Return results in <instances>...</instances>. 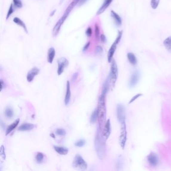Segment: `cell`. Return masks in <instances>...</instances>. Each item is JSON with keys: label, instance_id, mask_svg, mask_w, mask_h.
<instances>
[{"label": "cell", "instance_id": "6da1fadb", "mask_svg": "<svg viewBox=\"0 0 171 171\" xmlns=\"http://www.w3.org/2000/svg\"><path fill=\"white\" fill-rule=\"evenodd\" d=\"M102 130L98 128L97 130V134L96 135L94 145L97 156L100 160H103L104 158L107 153V149L105 145L106 140L102 135Z\"/></svg>", "mask_w": 171, "mask_h": 171}, {"label": "cell", "instance_id": "7a4b0ae2", "mask_svg": "<svg viewBox=\"0 0 171 171\" xmlns=\"http://www.w3.org/2000/svg\"><path fill=\"white\" fill-rule=\"evenodd\" d=\"M105 95L106 94L101 93L99 97L97 104V115H98V128L102 129V126L105 124L107 116V107L105 104Z\"/></svg>", "mask_w": 171, "mask_h": 171}, {"label": "cell", "instance_id": "3957f363", "mask_svg": "<svg viewBox=\"0 0 171 171\" xmlns=\"http://www.w3.org/2000/svg\"><path fill=\"white\" fill-rule=\"evenodd\" d=\"M111 68L110 71V75L108 76V79L112 87H115V84L116 82L118 77V68L116 64V62L114 60H113L111 62Z\"/></svg>", "mask_w": 171, "mask_h": 171}, {"label": "cell", "instance_id": "277c9868", "mask_svg": "<svg viewBox=\"0 0 171 171\" xmlns=\"http://www.w3.org/2000/svg\"><path fill=\"white\" fill-rule=\"evenodd\" d=\"M72 166L76 170H85L87 168V164L81 155H76L72 162Z\"/></svg>", "mask_w": 171, "mask_h": 171}, {"label": "cell", "instance_id": "5b68a950", "mask_svg": "<svg viewBox=\"0 0 171 171\" xmlns=\"http://www.w3.org/2000/svg\"><path fill=\"white\" fill-rule=\"evenodd\" d=\"M121 123V134L119 137V143L121 148L124 149L126 146L127 140V131L126 127V120L123 121Z\"/></svg>", "mask_w": 171, "mask_h": 171}, {"label": "cell", "instance_id": "8992f818", "mask_svg": "<svg viewBox=\"0 0 171 171\" xmlns=\"http://www.w3.org/2000/svg\"><path fill=\"white\" fill-rule=\"evenodd\" d=\"M69 13H70L65 11L64 14L63 15V16L61 18V19H59L58 22H57V23L56 24V25H55V26L54 27L53 30V35L54 37L58 34V33H59V32L60 30V28H61L62 24H63V23L66 20L67 17V16H68Z\"/></svg>", "mask_w": 171, "mask_h": 171}, {"label": "cell", "instance_id": "52a82bcc", "mask_svg": "<svg viewBox=\"0 0 171 171\" xmlns=\"http://www.w3.org/2000/svg\"><path fill=\"white\" fill-rule=\"evenodd\" d=\"M69 64V62L68 60L64 57H61L58 60V70L57 73L58 76L61 75L64 70L65 68L67 67Z\"/></svg>", "mask_w": 171, "mask_h": 171}, {"label": "cell", "instance_id": "ba28073f", "mask_svg": "<svg viewBox=\"0 0 171 171\" xmlns=\"http://www.w3.org/2000/svg\"><path fill=\"white\" fill-rule=\"evenodd\" d=\"M140 74L138 71H135L133 72L130 77V81H129V87L133 88L136 86V85L138 83L140 79Z\"/></svg>", "mask_w": 171, "mask_h": 171}, {"label": "cell", "instance_id": "9c48e42d", "mask_svg": "<svg viewBox=\"0 0 171 171\" xmlns=\"http://www.w3.org/2000/svg\"><path fill=\"white\" fill-rule=\"evenodd\" d=\"M102 133L103 137L107 141L110 137L111 133V124L110 119H108L105 123L104 129L102 130Z\"/></svg>", "mask_w": 171, "mask_h": 171}, {"label": "cell", "instance_id": "30bf717a", "mask_svg": "<svg viewBox=\"0 0 171 171\" xmlns=\"http://www.w3.org/2000/svg\"><path fill=\"white\" fill-rule=\"evenodd\" d=\"M117 117L120 123H121L123 121L126 120L125 115H124V107L122 104H118L116 108Z\"/></svg>", "mask_w": 171, "mask_h": 171}, {"label": "cell", "instance_id": "8fae6325", "mask_svg": "<svg viewBox=\"0 0 171 171\" xmlns=\"http://www.w3.org/2000/svg\"><path fill=\"white\" fill-rule=\"evenodd\" d=\"M148 161L149 163L153 167L157 166L158 165L159 162L158 157L157 154L154 152H151L149 155H148L147 157Z\"/></svg>", "mask_w": 171, "mask_h": 171}, {"label": "cell", "instance_id": "7c38bea8", "mask_svg": "<svg viewBox=\"0 0 171 171\" xmlns=\"http://www.w3.org/2000/svg\"><path fill=\"white\" fill-rule=\"evenodd\" d=\"M39 72V69L38 68L34 67L31 69L27 73V80L29 82L32 81L34 80V77L38 75Z\"/></svg>", "mask_w": 171, "mask_h": 171}, {"label": "cell", "instance_id": "4fadbf2b", "mask_svg": "<svg viewBox=\"0 0 171 171\" xmlns=\"http://www.w3.org/2000/svg\"><path fill=\"white\" fill-rule=\"evenodd\" d=\"M116 45H117V44L115 43H113L111 47L110 48V50L108 51L107 59H108V61L109 63H111V62L113 60V55H114L115 50H116Z\"/></svg>", "mask_w": 171, "mask_h": 171}, {"label": "cell", "instance_id": "5bb4252c", "mask_svg": "<svg viewBox=\"0 0 171 171\" xmlns=\"http://www.w3.org/2000/svg\"><path fill=\"white\" fill-rule=\"evenodd\" d=\"M71 98L70 85L69 81L67 82L66 84V95L65 97L64 102L65 105H68L70 102Z\"/></svg>", "mask_w": 171, "mask_h": 171}, {"label": "cell", "instance_id": "9a60e30c", "mask_svg": "<svg viewBox=\"0 0 171 171\" xmlns=\"http://www.w3.org/2000/svg\"><path fill=\"white\" fill-rule=\"evenodd\" d=\"M112 1L113 0H104V2L102 4V6L101 7L98 11H97V15H100L104 13L105 10L110 6Z\"/></svg>", "mask_w": 171, "mask_h": 171}, {"label": "cell", "instance_id": "2e32d148", "mask_svg": "<svg viewBox=\"0 0 171 171\" xmlns=\"http://www.w3.org/2000/svg\"><path fill=\"white\" fill-rule=\"evenodd\" d=\"M55 50L53 47L49 49L48 51L47 55V61L49 63H52L53 61L54 58L55 57Z\"/></svg>", "mask_w": 171, "mask_h": 171}, {"label": "cell", "instance_id": "e0dca14e", "mask_svg": "<svg viewBox=\"0 0 171 171\" xmlns=\"http://www.w3.org/2000/svg\"><path fill=\"white\" fill-rule=\"evenodd\" d=\"M34 124H24L20 126V127L18 128V130L20 131H29L33 130L34 128Z\"/></svg>", "mask_w": 171, "mask_h": 171}, {"label": "cell", "instance_id": "ac0fdd59", "mask_svg": "<svg viewBox=\"0 0 171 171\" xmlns=\"http://www.w3.org/2000/svg\"><path fill=\"white\" fill-rule=\"evenodd\" d=\"M54 149L57 152L62 155H66L68 154L69 151L67 148L59 146H54Z\"/></svg>", "mask_w": 171, "mask_h": 171}, {"label": "cell", "instance_id": "d6986e66", "mask_svg": "<svg viewBox=\"0 0 171 171\" xmlns=\"http://www.w3.org/2000/svg\"><path fill=\"white\" fill-rule=\"evenodd\" d=\"M19 121H20V119L18 118L17 119H16V121H15L13 124L8 126V127L7 129L6 133V135H8L9 133H11V132H12L17 127L19 124Z\"/></svg>", "mask_w": 171, "mask_h": 171}, {"label": "cell", "instance_id": "ffe728a7", "mask_svg": "<svg viewBox=\"0 0 171 171\" xmlns=\"http://www.w3.org/2000/svg\"><path fill=\"white\" fill-rule=\"evenodd\" d=\"M111 16H112V17L113 18L115 23L117 24V25L119 26L121 25L122 20H121V17L117 13H115V11H111Z\"/></svg>", "mask_w": 171, "mask_h": 171}, {"label": "cell", "instance_id": "44dd1931", "mask_svg": "<svg viewBox=\"0 0 171 171\" xmlns=\"http://www.w3.org/2000/svg\"><path fill=\"white\" fill-rule=\"evenodd\" d=\"M127 59L129 60L130 63L133 65H135L138 62L137 58L134 54L131 52L128 53L127 54Z\"/></svg>", "mask_w": 171, "mask_h": 171}, {"label": "cell", "instance_id": "7402d4cb", "mask_svg": "<svg viewBox=\"0 0 171 171\" xmlns=\"http://www.w3.org/2000/svg\"><path fill=\"white\" fill-rule=\"evenodd\" d=\"M13 21L14 23L17 24L18 25L20 26L24 29V30L25 31L26 33H28V30H27V27L26 26L25 24L24 23L20 18L18 17H15L13 19Z\"/></svg>", "mask_w": 171, "mask_h": 171}, {"label": "cell", "instance_id": "603a6c76", "mask_svg": "<svg viewBox=\"0 0 171 171\" xmlns=\"http://www.w3.org/2000/svg\"><path fill=\"white\" fill-rule=\"evenodd\" d=\"M164 45L168 52L171 53V36H170L164 40Z\"/></svg>", "mask_w": 171, "mask_h": 171}, {"label": "cell", "instance_id": "cb8c5ba5", "mask_svg": "<svg viewBox=\"0 0 171 171\" xmlns=\"http://www.w3.org/2000/svg\"><path fill=\"white\" fill-rule=\"evenodd\" d=\"M98 119V115H97V110L95 109L94 110V112H93L90 118V122L91 124H94Z\"/></svg>", "mask_w": 171, "mask_h": 171}, {"label": "cell", "instance_id": "d4e9b609", "mask_svg": "<svg viewBox=\"0 0 171 171\" xmlns=\"http://www.w3.org/2000/svg\"><path fill=\"white\" fill-rule=\"evenodd\" d=\"M5 115L7 118H12L14 115L13 110L11 107H7L5 110Z\"/></svg>", "mask_w": 171, "mask_h": 171}, {"label": "cell", "instance_id": "484cf974", "mask_svg": "<svg viewBox=\"0 0 171 171\" xmlns=\"http://www.w3.org/2000/svg\"><path fill=\"white\" fill-rule=\"evenodd\" d=\"M44 157V154H42V152H38L36 155V160L38 163H41L43 160Z\"/></svg>", "mask_w": 171, "mask_h": 171}, {"label": "cell", "instance_id": "4316f807", "mask_svg": "<svg viewBox=\"0 0 171 171\" xmlns=\"http://www.w3.org/2000/svg\"><path fill=\"white\" fill-rule=\"evenodd\" d=\"M160 3V0H151V5L152 8L154 9H157Z\"/></svg>", "mask_w": 171, "mask_h": 171}, {"label": "cell", "instance_id": "83f0119b", "mask_svg": "<svg viewBox=\"0 0 171 171\" xmlns=\"http://www.w3.org/2000/svg\"><path fill=\"white\" fill-rule=\"evenodd\" d=\"M13 1L15 6L18 8H22L23 4L21 0H13Z\"/></svg>", "mask_w": 171, "mask_h": 171}, {"label": "cell", "instance_id": "f1b7e54d", "mask_svg": "<svg viewBox=\"0 0 171 171\" xmlns=\"http://www.w3.org/2000/svg\"><path fill=\"white\" fill-rule=\"evenodd\" d=\"M14 7H13V6L12 5V4H11V6L10 7L9 10V11H8L7 15V20L10 17V16H11V15L13 14V12H14Z\"/></svg>", "mask_w": 171, "mask_h": 171}, {"label": "cell", "instance_id": "f546056e", "mask_svg": "<svg viewBox=\"0 0 171 171\" xmlns=\"http://www.w3.org/2000/svg\"><path fill=\"white\" fill-rule=\"evenodd\" d=\"M56 133L57 135H64L66 134V132L63 129H58L56 131Z\"/></svg>", "mask_w": 171, "mask_h": 171}, {"label": "cell", "instance_id": "4dcf8cb0", "mask_svg": "<svg viewBox=\"0 0 171 171\" xmlns=\"http://www.w3.org/2000/svg\"><path fill=\"white\" fill-rule=\"evenodd\" d=\"M122 35H123V31H122L118 32V36H117L116 39H115V43L116 44H118V43L120 42V41H121V37H122Z\"/></svg>", "mask_w": 171, "mask_h": 171}, {"label": "cell", "instance_id": "1f68e13d", "mask_svg": "<svg viewBox=\"0 0 171 171\" xmlns=\"http://www.w3.org/2000/svg\"><path fill=\"white\" fill-rule=\"evenodd\" d=\"M95 36L96 39L99 38V28L97 24H95Z\"/></svg>", "mask_w": 171, "mask_h": 171}, {"label": "cell", "instance_id": "d6a6232c", "mask_svg": "<svg viewBox=\"0 0 171 171\" xmlns=\"http://www.w3.org/2000/svg\"><path fill=\"white\" fill-rule=\"evenodd\" d=\"M85 144V141L84 140H79L75 144V145L78 147H82Z\"/></svg>", "mask_w": 171, "mask_h": 171}, {"label": "cell", "instance_id": "836d02e7", "mask_svg": "<svg viewBox=\"0 0 171 171\" xmlns=\"http://www.w3.org/2000/svg\"><path fill=\"white\" fill-rule=\"evenodd\" d=\"M103 52V49L102 47H101V46H97V47H96L95 50V53L96 54H101Z\"/></svg>", "mask_w": 171, "mask_h": 171}, {"label": "cell", "instance_id": "e575fe53", "mask_svg": "<svg viewBox=\"0 0 171 171\" xmlns=\"http://www.w3.org/2000/svg\"><path fill=\"white\" fill-rule=\"evenodd\" d=\"M142 95V94H138L137 95H135V96H133V98H132L131 100L130 101V102H129V104H132V102H133L134 101H135L137 98H138V97H140Z\"/></svg>", "mask_w": 171, "mask_h": 171}, {"label": "cell", "instance_id": "d590c367", "mask_svg": "<svg viewBox=\"0 0 171 171\" xmlns=\"http://www.w3.org/2000/svg\"><path fill=\"white\" fill-rule=\"evenodd\" d=\"M123 162L122 158H118V163H117V165H118V168H122L123 166Z\"/></svg>", "mask_w": 171, "mask_h": 171}, {"label": "cell", "instance_id": "8d00e7d4", "mask_svg": "<svg viewBox=\"0 0 171 171\" xmlns=\"http://www.w3.org/2000/svg\"><path fill=\"white\" fill-rule=\"evenodd\" d=\"M86 34L88 37H90L92 35V29L91 28H88L86 31Z\"/></svg>", "mask_w": 171, "mask_h": 171}, {"label": "cell", "instance_id": "74e56055", "mask_svg": "<svg viewBox=\"0 0 171 171\" xmlns=\"http://www.w3.org/2000/svg\"><path fill=\"white\" fill-rule=\"evenodd\" d=\"M78 76V72H76V73L73 74L72 77V81L73 82L75 81L76 80Z\"/></svg>", "mask_w": 171, "mask_h": 171}, {"label": "cell", "instance_id": "f35d334b", "mask_svg": "<svg viewBox=\"0 0 171 171\" xmlns=\"http://www.w3.org/2000/svg\"><path fill=\"white\" fill-rule=\"evenodd\" d=\"M101 42H105L106 41H107V39H106V37H105V36L104 34L101 35Z\"/></svg>", "mask_w": 171, "mask_h": 171}, {"label": "cell", "instance_id": "ab89813d", "mask_svg": "<svg viewBox=\"0 0 171 171\" xmlns=\"http://www.w3.org/2000/svg\"><path fill=\"white\" fill-rule=\"evenodd\" d=\"M90 42L87 43L84 46V47H83V51H85L87 50L88 49V48L90 47Z\"/></svg>", "mask_w": 171, "mask_h": 171}, {"label": "cell", "instance_id": "60d3db41", "mask_svg": "<svg viewBox=\"0 0 171 171\" xmlns=\"http://www.w3.org/2000/svg\"><path fill=\"white\" fill-rule=\"evenodd\" d=\"M87 0H80L78 4L79 5H82L83 4L85 3V2H87Z\"/></svg>", "mask_w": 171, "mask_h": 171}, {"label": "cell", "instance_id": "b9f144b4", "mask_svg": "<svg viewBox=\"0 0 171 171\" xmlns=\"http://www.w3.org/2000/svg\"><path fill=\"white\" fill-rule=\"evenodd\" d=\"M4 82L2 81V80H1V90H3V88L4 87V85H3Z\"/></svg>", "mask_w": 171, "mask_h": 171}, {"label": "cell", "instance_id": "7bdbcfd3", "mask_svg": "<svg viewBox=\"0 0 171 171\" xmlns=\"http://www.w3.org/2000/svg\"><path fill=\"white\" fill-rule=\"evenodd\" d=\"M50 135L51 136V137H53V138H55V136H54V134H50Z\"/></svg>", "mask_w": 171, "mask_h": 171}]
</instances>
